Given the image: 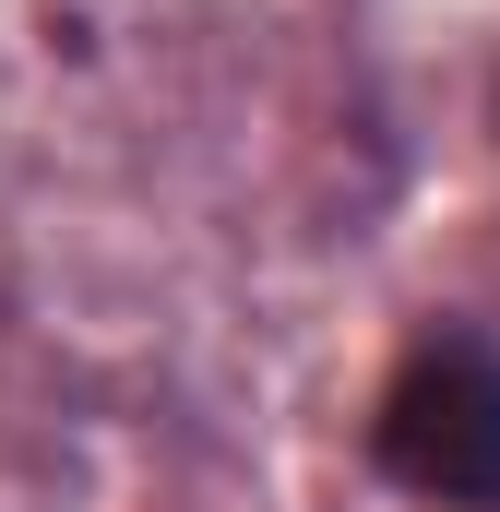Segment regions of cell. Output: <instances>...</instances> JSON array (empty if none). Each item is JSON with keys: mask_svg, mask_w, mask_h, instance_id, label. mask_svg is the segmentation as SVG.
I'll list each match as a JSON object with an SVG mask.
<instances>
[{"mask_svg": "<svg viewBox=\"0 0 500 512\" xmlns=\"http://www.w3.org/2000/svg\"><path fill=\"white\" fill-rule=\"evenodd\" d=\"M370 453L393 489H417L441 512H500V358L477 334L417 346L370 417Z\"/></svg>", "mask_w": 500, "mask_h": 512, "instance_id": "6da1fadb", "label": "cell"}]
</instances>
